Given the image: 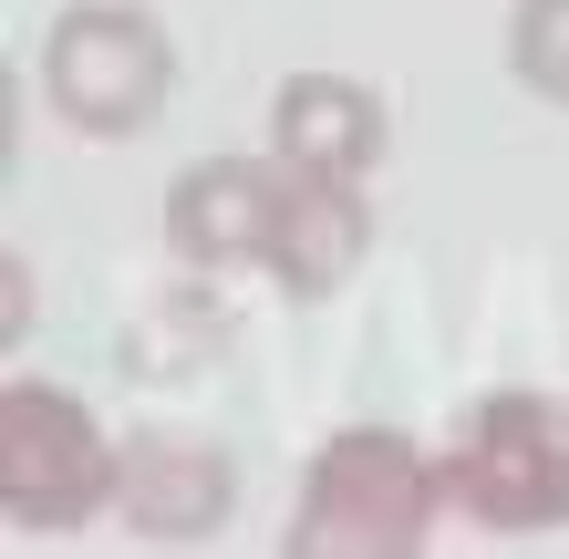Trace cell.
I'll list each match as a JSON object with an SVG mask.
<instances>
[{
    "label": "cell",
    "instance_id": "1",
    "mask_svg": "<svg viewBox=\"0 0 569 559\" xmlns=\"http://www.w3.org/2000/svg\"><path fill=\"white\" fill-rule=\"evenodd\" d=\"M435 518H456L446 498V456L405 425H331L311 446V467L290 487V559H415L435 539Z\"/></svg>",
    "mask_w": 569,
    "mask_h": 559
},
{
    "label": "cell",
    "instance_id": "2",
    "mask_svg": "<svg viewBox=\"0 0 569 559\" xmlns=\"http://www.w3.org/2000/svg\"><path fill=\"white\" fill-rule=\"evenodd\" d=\"M446 498L487 539H549L569 529V393L497 383L446 425Z\"/></svg>",
    "mask_w": 569,
    "mask_h": 559
},
{
    "label": "cell",
    "instance_id": "3",
    "mask_svg": "<svg viewBox=\"0 0 569 559\" xmlns=\"http://www.w3.org/2000/svg\"><path fill=\"white\" fill-rule=\"evenodd\" d=\"M114 467H124V436H104L83 393L42 373L0 383V518H11V539H73L93 518H114Z\"/></svg>",
    "mask_w": 569,
    "mask_h": 559
},
{
    "label": "cell",
    "instance_id": "4",
    "mask_svg": "<svg viewBox=\"0 0 569 559\" xmlns=\"http://www.w3.org/2000/svg\"><path fill=\"white\" fill-rule=\"evenodd\" d=\"M42 104L62 136H93V146L146 136L177 104V31L146 0H73L42 31Z\"/></svg>",
    "mask_w": 569,
    "mask_h": 559
},
{
    "label": "cell",
    "instance_id": "5",
    "mask_svg": "<svg viewBox=\"0 0 569 559\" xmlns=\"http://www.w3.org/2000/svg\"><path fill=\"white\" fill-rule=\"evenodd\" d=\"M280 218H290V167L270 146L259 156H197V167L166 177V249H177V270H197V280L270 270Z\"/></svg>",
    "mask_w": 569,
    "mask_h": 559
},
{
    "label": "cell",
    "instance_id": "6",
    "mask_svg": "<svg viewBox=\"0 0 569 559\" xmlns=\"http://www.w3.org/2000/svg\"><path fill=\"white\" fill-rule=\"evenodd\" d=\"M239 508V467L228 446L208 436H177V425H146L124 436V467H114V529L136 549H208Z\"/></svg>",
    "mask_w": 569,
    "mask_h": 559
},
{
    "label": "cell",
    "instance_id": "7",
    "mask_svg": "<svg viewBox=\"0 0 569 559\" xmlns=\"http://www.w3.org/2000/svg\"><path fill=\"white\" fill-rule=\"evenodd\" d=\"M383 146H393V104L362 73H280V93H270V156L290 177L373 187Z\"/></svg>",
    "mask_w": 569,
    "mask_h": 559
},
{
    "label": "cell",
    "instance_id": "8",
    "mask_svg": "<svg viewBox=\"0 0 569 559\" xmlns=\"http://www.w3.org/2000/svg\"><path fill=\"white\" fill-rule=\"evenodd\" d=\"M373 259V197L342 187V177H290V218H280V249H270V280L280 301H342Z\"/></svg>",
    "mask_w": 569,
    "mask_h": 559
},
{
    "label": "cell",
    "instance_id": "9",
    "mask_svg": "<svg viewBox=\"0 0 569 559\" xmlns=\"http://www.w3.org/2000/svg\"><path fill=\"white\" fill-rule=\"evenodd\" d=\"M228 352V321L208 311V290H177V301H156L136 332H124V373L136 383H187V373H208Z\"/></svg>",
    "mask_w": 569,
    "mask_h": 559
},
{
    "label": "cell",
    "instance_id": "10",
    "mask_svg": "<svg viewBox=\"0 0 569 559\" xmlns=\"http://www.w3.org/2000/svg\"><path fill=\"white\" fill-rule=\"evenodd\" d=\"M508 73L569 114V0H518L508 11Z\"/></svg>",
    "mask_w": 569,
    "mask_h": 559
},
{
    "label": "cell",
    "instance_id": "11",
    "mask_svg": "<svg viewBox=\"0 0 569 559\" xmlns=\"http://www.w3.org/2000/svg\"><path fill=\"white\" fill-rule=\"evenodd\" d=\"M0 342H31V249H0Z\"/></svg>",
    "mask_w": 569,
    "mask_h": 559
}]
</instances>
